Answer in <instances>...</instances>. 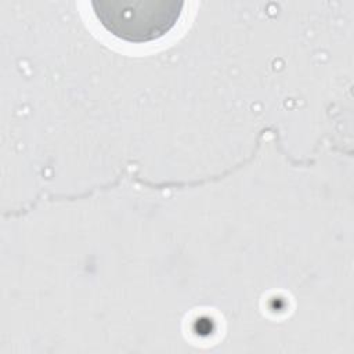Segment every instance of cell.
Returning <instances> with one entry per match:
<instances>
[{"label": "cell", "mask_w": 354, "mask_h": 354, "mask_svg": "<svg viewBox=\"0 0 354 354\" xmlns=\"http://www.w3.org/2000/svg\"><path fill=\"white\" fill-rule=\"evenodd\" d=\"M183 1L174 0H94L100 24L115 37L134 44L151 43L167 35L178 22Z\"/></svg>", "instance_id": "obj_1"}]
</instances>
